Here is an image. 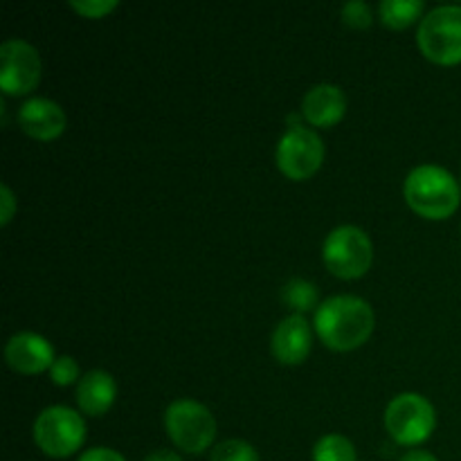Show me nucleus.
<instances>
[{
	"label": "nucleus",
	"instance_id": "7ed1b4c3",
	"mask_svg": "<svg viewBox=\"0 0 461 461\" xmlns=\"http://www.w3.org/2000/svg\"><path fill=\"white\" fill-rule=\"evenodd\" d=\"M417 41L430 61L453 66L461 61V7L441 5L421 18Z\"/></svg>",
	"mask_w": 461,
	"mask_h": 461
},
{
	"label": "nucleus",
	"instance_id": "f03ea898",
	"mask_svg": "<svg viewBox=\"0 0 461 461\" xmlns=\"http://www.w3.org/2000/svg\"><path fill=\"white\" fill-rule=\"evenodd\" d=\"M405 201L423 219H448L459 207V185L444 167L419 165L405 178Z\"/></svg>",
	"mask_w": 461,
	"mask_h": 461
},
{
	"label": "nucleus",
	"instance_id": "5701e85b",
	"mask_svg": "<svg viewBox=\"0 0 461 461\" xmlns=\"http://www.w3.org/2000/svg\"><path fill=\"white\" fill-rule=\"evenodd\" d=\"M77 461H126L124 457H122L117 450L113 448H102V446H97V448H90L86 450L84 455H81L79 459Z\"/></svg>",
	"mask_w": 461,
	"mask_h": 461
},
{
	"label": "nucleus",
	"instance_id": "b1692460",
	"mask_svg": "<svg viewBox=\"0 0 461 461\" xmlns=\"http://www.w3.org/2000/svg\"><path fill=\"white\" fill-rule=\"evenodd\" d=\"M144 461H183L180 459V455H176L174 450H153V453H149Z\"/></svg>",
	"mask_w": 461,
	"mask_h": 461
},
{
	"label": "nucleus",
	"instance_id": "2eb2a0df",
	"mask_svg": "<svg viewBox=\"0 0 461 461\" xmlns=\"http://www.w3.org/2000/svg\"><path fill=\"white\" fill-rule=\"evenodd\" d=\"M378 12H381L385 25L403 30V27L412 25L421 16L423 0H383Z\"/></svg>",
	"mask_w": 461,
	"mask_h": 461
},
{
	"label": "nucleus",
	"instance_id": "4468645a",
	"mask_svg": "<svg viewBox=\"0 0 461 461\" xmlns=\"http://www.w3.org/2000/svg\"><path fill=\"white\" fill-rule=\"evenodd\" d=\"M117 396V385L113 376L102 369H93V372L84 374L77 385V403L90 417H99V414L108 412Z\"/></svg>",
	"mask_w": 461,
	"mask_h": 461
},
{
	"label": "nucleus",
	"instance_id": "9b49d317",
	"mask_svg": "<svg viewBox=\"0 0 461 461\" xmlns=\"http://www.w3.org/2000/svg\"><path fill=\"white\" fill-rule=\"evenodd\" d=\"M18 124L32 138L54 140L66 129V113L52 99L32 97L18 111Z\"/></svg>",
	"mask_w": 461,
	"mask_h": 461
},
{
	"label": "nucleus",
	"instance_id": "dca6fc26",
	"mask_svg": "<svg viewBox=\"0 0 461 461\" xmlns=\"http://www.w3.org/2000/svg\"><path fill=\"white\" fill-rule=\"evenodd\" d=\"M356 448L347 437L324 435L315 444L313 461H356Z\"/></svg>",
	"mask_w": 461,
	"mask_h": 461
},
{
	"label": "nucleus",
	"instance_id": "9d476101",
	"mask_svg": "<svg viewBox=\"0 0 461 461\" xmlns=\"http://www.w3.org/2000/svg\"><path fill=\"white\" fill-rule=\"evenodd\" d=\"M5 360L18 374H41L52 367L54 349L43 336L32 331H21L12 336L5 347Z\"/></svg>",
	"mask_w": 461,
	"mask_h": 461
},
{
	"label": "nucleus",
	"instance_id": "f3484780",
	"mask_svg": "<svg viewBox=\"0 0 461 461\" xmlns=\"http://www.w3.org/2000/svg\"><path fill=\"white\" fill-rule=\"evenodd\" d=\"M282 297L284 302H286L291 309H295L297 313H306V311H311L313 306H318V288H315V284L306 282V279H291V282L284 286L282 291Z\"/></svg>",
	"mask_w": 461,
	"mask_h": 461
},
{
	"label": "nucleus",
	"instance_id": "20e7f679",
	"mask_svg": "<svg viewBox=\"0 0 461 461\" xmlns=\"http://www.w3.org/2000/svg\"><path fill=\"white\" fill-rule=\"evenodd\" d=\"M165 428L185 453H203L216 439V421L210 410L192 399H178L167 408Z\"/></svg>",
	"mask_w": 461,
	"mask_h": 461
},
{
	"label": "nucleus",
	"instance_id": "6e6552de",
	"mask_svg": "<svg viewBox=\"0 0 461 461\" xmlns=\"http://www.w3.org/2000/svg\"><path fill=\"white\" fill-rule=\"evenodd\" d=\"M324 160V144L315 131L295 126L277 144V165L288 178H311Z\"/></svg>",
	"mask_w": 461,
	"mask_h": 461
},
{
	"label": "nucleus",
	"instance_id": "4be33fe9",
	"mask_svg": "<svg viewBox=\"0 0 461 461\" xmlns=\"http://www.w3.org/2000/svg\"><path fill=\"white\" fill-rule=\"evenodd\" d=\"M0 203H3V212H0V223L7 225L9 221H12L14 210H16V198H14L9 185H3V187H0Z\"/></svg>",
	"mask_w": 461,
	"mask_h": 461
},
{
	"label": "nucleus",
	"instance_id": "412c9836",
	"mask_svg": "<svg viewBox=\"0 0 461 461\" xmlns=\"http://www.w3.org/2000/svg\"><path fill=\"white\" fill-rule=\"evenodd\" d=\"M70 7L86 18H102L117 7V0H70Z\"/></svg>",
	"mask_w": 461,
	"mask_h": 461
},
{
	"label": "nucleus",
	"instance_id": "ddd939ff",
	"mask_svg": "<svg viewBox=\"0 0 461 461\" xmlns=\"http://www.w3.org/2000/svg\"><path fill=\"white\" fill-rule=\"evenodd\" d=\"M347 111V97L342 88L333 84H318L304 95L302 99V113L306 120L313 126H327L338 124L345 117Z\"/></svg>",
	"mask_w": 461,
	"mask_h": 461
},
{
	"label": "nucleus",
	"instance_id": "f8f14e48",
	"mask_svg": "<svg viewBox=\"0 0 461 461\" xmlns=\"http://www.w3.org/2000/svg\"><path fill=\"white\" fill-rule=\"evenodd\" d=\"M273 354L284 365H300L311 351V327L304 315L293 313L277 324L273 333Z\"/></svg>",
	"mask_w": 461,
	"mask_h": 461
},
{
	"label": "nucleus",
	"instance_id": "39448f33",
	"mask_svg": "<svg viewBox=\"0 0 461 461\" xmlns=\"http://www.w3.org/2000/svg\"><path fill=\"white\" fill-rule=\"evenodd\" d=\"M322 259L336 277H363L374 259L372 241L365 230L356 225H340L324 239Z\"/></svg>",
	"mask_w": 461,
	"mask_h": 461
},
{
	"label": "nucleus",
	"instance_id": "1a4fd4ad",
	"mask_svg": "<svg viewBox=\"0 0 461 461\" xmlns=\"http://www.w3.org/2000/svg\"><path fill=\"white\" fill-rule=\"evenodd\" d=\"M41 79V57L34 45L9 39L0 45V88L7 95H25Z\"/></svg>",
	"mask_w": 461,
	"mask_h": 461
},
{
	"label": "nucleus",
	"instance_id": "a211bd4d",
	"mask_svg": "<svg viewBox=\"0 0 461 461\" xmlns=\"http://www.w3.org/2000/svg\"><path fill=\"white\" fill-rule=\"evenodd\" d=\"M210 461H259V453L243 439H225L214 446Z\"/></svg>",
	"mask_w": 461,
	"mask_h": 461
},
{
	"label": "nucleus",
	"instance_id": "423d86ee",
	"mask_svg": "<svg viewBox=\"0 0 461 461\" xmlns=\"http://www.w3.org/2000/svg\"><path fill=\"white\" fill-rule=\"evenodd\" d=\"M86 439V423L75 410L66 405H50L36 417L34 441L48 457L63 459L81 448Z\"/></svg>",
	"mask_w": 461,
	"mask_h": 461
},
{
	"label": "nucleus",
	"instance_id": "393cba45",
	"mask_svg": "<svg viewBox=\"0 0 461 461\" xmlns=\"http://www.w3.org/2000/svg\"><path fill=\"white\" fill-rule=\"evenodd\" d=\"M399 461H439V459H437L432 453H428V450H410V453H405Z\"/></svg>",
	"mask_w": 461,
	"mask_h": 461
},
{
	"label": "nucleus",
	"instance_id": "0eeeda50",
	"mask_svg": "<svg viewBox=\"0 0 461 461\" xmlns=\"http://www.w3.org/2000/svg\"><path fill=\"white\" fill-rule=\"evenodd\" d=\"M387 432L403 446H417L432 435L437 412L430 401L414 392L399 394L385 410Z\"/></svg>",
	"mask_w": 461,
	"mask_h": 461
},
{
	"label": "nucleus",
	"instance_id": "aec40b11",
	"mask_svg": "<svg viewBox=\"0 0 461 461\" xmlns=\"http://www.w3.org/2000/svg\"><path fill=\"white\" fill-rule=\"evenodd\" d=\"M342 21L351 27H369L372 25V9L363 0H351L342 7Z\"/></svg>",
	"mask_w": 461,
	"mask_h": 461
},
{
	"label": "nucleus",
	"instance_id": "6ab92c4d",
	"mask_svg": "<svg viewBox=\"0 0 461 461\" xmlns=\"http://www.w3.org/2000/svg\"><path fill=\"white\" fill-rule=\"evenodd\" d=\"M50 378H52L57 385H72V383L81 381L79 378V365L70 356H59L57 360L50 367Z\"/></svg>",
	"mask_w": 461,
	"mask_h": 461
},
{
	"label": "nucleus",
	"instance_id": "f257e3e1",
	"mask_svg": "<svg viewBox=\"0 0 461 461\" xmlns=\"http://www.w3.org/2000/svg\"><path fill=\"white\" fill-rule=\"evenodd\" d=\"M315 331L331 349L351 351L372 336L374 311L356 295L329 297L315 311Z\"/></svg>",
	"mask_w": 461,
	"mask_h": 461
}]
</instances>
